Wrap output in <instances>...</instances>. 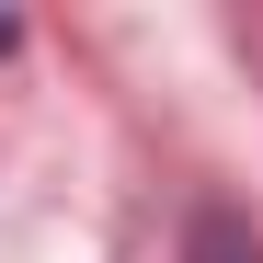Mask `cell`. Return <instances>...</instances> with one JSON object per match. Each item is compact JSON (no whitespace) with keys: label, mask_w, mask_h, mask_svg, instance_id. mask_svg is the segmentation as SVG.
Wrapping results in <instances>:
<instances>
[{"label":"cell","mask_w":263,"mask_h":263,"mask_svg":"<svg viewBox=\"0 0 263 263\" xmlns=\"http://www.w3.org/2000/svg\"><path fill=\"white\" fill-rule=\"evenodd\" d=\"M183 263H263V240H252V217H229V206H206L195 229H183Z\"/></svg>","instance_id":"1"},{"label":"cell","mask_w":263,"mask_h":263,"mask_svg":"<svg viewBox=\"0 0 263 263\" xmlns=\"http://www.w3.org/2000/svg\"><path fill=\"white\" fill-rule=\"evenodd\" d=\"M12 46H23V23H12V12H0V58H12Z\"/></svg>","instance_id":"2"}]
</instances>
